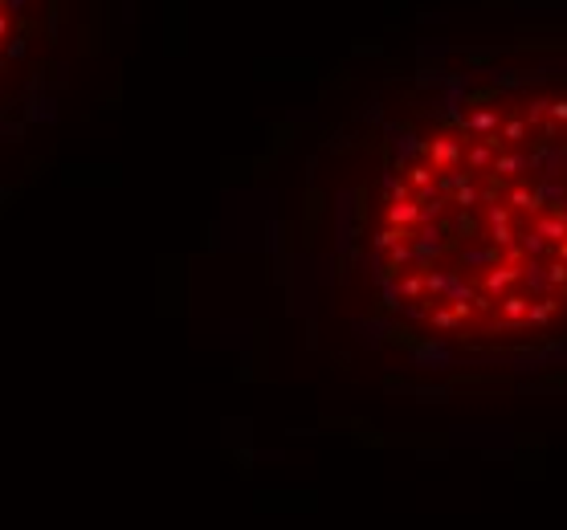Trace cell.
Wrapping results in <instances>:
<instances>
[{"mask_svg":"<svg viewBox=\"0 0 567 530\" xmlns=\"http://www.w3.org/2000/svg\"><path fill=\"white\" fill-rule=\"evenodd\" d=\"M515 277H519V273H515V269H494V273H490V277H486V290H502V286H510V282H515Z\"/></svg>","mask_w":567,"mask_h":530,"instance_id":"6da1fadb","label":"cell"},{"mask_svg":"<svg viewBox=\"0 0 567 530\" xmlns=\"http://www.w3.org/2000/svg\"><path fill=\"white\" fill-rule=\"evenodd\" d=\"M559 233H567V221H564V217H555V221H543V224H539V237H559Z\"/></svg>","mask_w":567,"mask_h":530,"instance_id":"7a4b0ae2","label":"cell"},{"mask_svg":"<svg viewBox=\"0 0 567 530\" xmlns=\"http://www.w3.org/2000/svg\"><path fill=\"white\" fill-rule=\"evenodd\" d=\"M494 123H498V119H494L490 110H478V115L470 119V127H474V131H494Z\"/></svg>","mask_w":567,"mask_h":530,"instance_id":"3957f363","label":"cell"},{"mask_svg":"<svg viewBox=\"0 0 567 530\" xmlns=\"http://www.w3.org/2000/svg\"><path fill=\"white\" fill-rule=\"evenodd\" d=\"M523 310H526V302H523V298H506V314H510V318H519Z\"/></svg>","mask_w":567,"mask_h":530,"instance_id":"277c9868","label":"cell"},{"mask_svg":"<svg viewBox=\"0 0 567 530\" xmlns=\"http://www.w3.org/2000/svg\"><path fill=\"white\" fill-rule=\"evenodd\" d=\"M523 123H506V139H510V143H515V139H523Z\"/></svg>","mask_w":567,"mask_h":530,"instance_id":"5b68a950","label":"cell"},{"mask_svg":"<svg viewBox=\"0 0 567 530\" xmlns=\"http://www.w3.org/2000/svg\"><path fill=\"white\" fill-rule=\"evenodd\" d=\"M551 115H555V119H567V102H555V106H551Z\"/></svg>","mask_w":567,"mask_h":530,"instance_id":"8992f818","label":"cell"},{"mask_svg":"<svg viewBox=\"0 0 567 530\" xmlns=\"http://www.w3.org/2000/svg\"><path fill=\"white\" fill-rule=\"evenodd\" d=\"M559 253H564V257H567V245H564V249H559Z\"/></svg>","mask_w":567,"mask_h":530,"instance_id":"52a82bcc","label":"cell"}]
</instances>
